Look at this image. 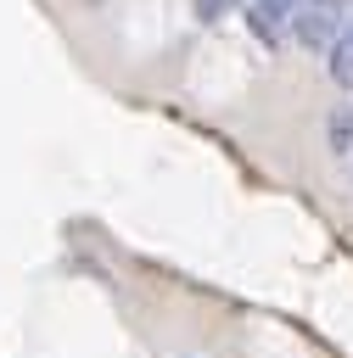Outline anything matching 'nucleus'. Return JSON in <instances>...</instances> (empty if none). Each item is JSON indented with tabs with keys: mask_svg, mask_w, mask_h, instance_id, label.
I'll return each mask as SVG.
<instances>
[{
	"mask_svg": "<svg viewBox=\"0 0 353 358\" xmlns=\"http://www.w3.org/2000/svg\"><path fill=\"white\" fill-rule=\"evenodd\" d=\"M331 151H353V101H342L336 112H331Z\"/></svg>",
	"mask_w": 353,
	"mask_h": 358,
	"instance_id": "obj_3",
	"label": "nucleus"
},
{
	"mask_svg": "<svg viewBox=\"0 0 353 358\" xmlns=\"http://www.w3.org/2000/svg\"><path fill=\"white\" fill-rule=\"evenodd\" d=\"M331 78H336L342 90H353V22H347V34L331 45Z\"/></svg>",
	"mask_w": 353,
	"mask_h": 358,
	"instance_id": "obj_2",
	"label": "nucleus"
},
{
	"mask_svg": "<svg viewBox=\"0 0 353 358\" xmlns=\"http://www.w3.org/2000/svg\"><path fill=\"white\" fill-rule=\"evenodd\" d=\"M291 34H297V45H308V50H331V45L347 34V11H342V6H325V0H303V6L291 11Z\"/></svg>",
	"mask_w": 353,
	"mask_h": 358,
	"instance_id": "obj_1",
	"label": "nucleus"
},
{
	"mask_svg": "<svg viewBox=\"0 0 353 358\" xmlns=\"http://www.w3.org/2000/svg\"><path fill=\"white\" fill-rule=\"evenodd\" d=\"M325 6H347V0H325Z\"/></svg>",
	"mask_w": 353,
	"mask_h": 358,
	"instance_id": "obj_5",
	"label": "nucleus"
},
{
	"mask_svg": "<svg viewBox=\"0 0 353 358\" xmlns=\"http://www.w3.org/2000/svg\"><path fill=\"white\" fill-rule=\"evenodd\" d=\"M241 6H247V0H196V17H202V22H219L224 11H241Z\"/></svg>",
	"mask_w": 353,
	"mask_h": 358,
	"instance_id": "obj_4",
	"label": "nucleus"
}]
</instances>
